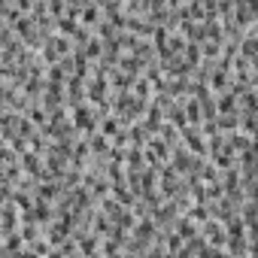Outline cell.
<instances>
[{
    "instance_id": "obj_1",
    "label": "cell",
    "mask_w": 258,
    "mask_h": 258,
    "mask_svg": "<svg viewBox=\"0 0 258 258\" xmlns=\"http://www.w3.org/2000/svg\"><path fill=\"white\" fill-rule=\"evenodd\" d=\"M94 22H100V7L85 4V10H82V25H94Z\"/></svg>"
}]
</instances>
